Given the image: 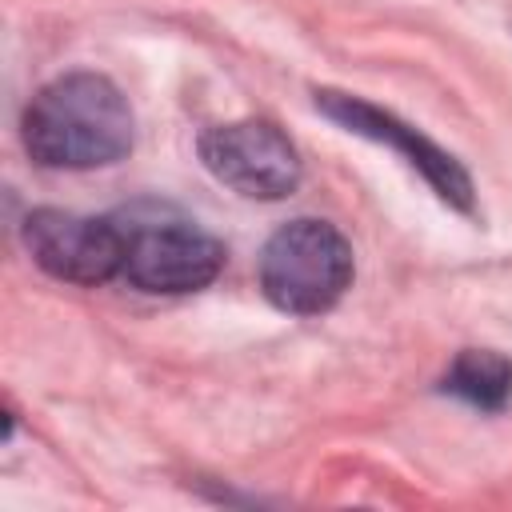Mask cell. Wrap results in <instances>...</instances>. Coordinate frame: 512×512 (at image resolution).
Here are the masks:
<instances>
[{
	"label": "cell",
	"mask_w": 512,
	"mask_h": 512,
	"mask_svg": "<svg viewBox=\"0 0 512 512\" xmlns=\"http://www.w3.org/2000/svg\"><path fill=\"white\" fill-rule=\"evenodd\" d=\"M24 148L44 168H104L132 148V108L100 72H68L24 108Z\"/></svg>",
	"instance_id": "obj_1"
},
{
	"label": "cell",
	"mask_w": 512,
	"mask_h": 512,
	"mask_svg": "<svg viewBox=\"0 0 512 512\" xmlns=\"http://www.w3.org/2000/svg\"><path fill=\"white\" fill-rule=\"evenodd\" d=\"M116 224L124 240L120 276L140 292H196L224 268V244L168 204H132Z\"/></svg>",
	"instance_id": "obj_2"
},
{
	"label": "cell",
	"mask_w": 512,
	"mask_h": 512,
	"mask_svg": "<svg viewBox=\"0 0 512 512\" xmlns=\"http://www.w3.org/2000/svg\"><path fill=\"white\" fill-rule=\"evenodd\" d=\"M352 244L324 220L284 224L260 256V288L288 316L328 312L352 284Z\"/></svg>",
	"instance_id": "obj_3"
},
{
	"label": "cell",
	"mask_w": 512,
	"mask_h": 512,
	"mask_svg": "<svg viewBox=\"0 0 512 512\" xmlns=\"http://www.w3.org/2000/svg\"><path fill=\"white\" fill-rule=\"evenodd\" d=\"M204 168L248 200H284L300 184L292 140L268 120H232L200 136Z\"/></svg>",
	"instance_id": "obj_4"
},
{
	"label": "cell",
	"mask_w": 512,
	"mask_h": 512,
	"mask_svg": "<svg viewBox=\"0 0 512 512\" xmlns=\"http://www.w3.org/2000/svg\"><path fill=\"white\" fill-rule=\"evenodd\" d=\"M24 248L48 276L84 288L120 276L124 260L116 216H80L64 208H36L24 220Z\"/></svg>",
	"instance_id": "obj_5"
},
{
	"label": "cell",
	"mask_w": 512,
	"mask_h": 512,
	"mask_svg": "<svg viewBox=\"0 0 512 512\" xmlns=\"http://www.w3.org/2000/svg\"><path fill=\"white\" fill-rule=\"evenodd\" d=\"M316 108H320L328 120H336L340 128H348V132H356V136H364V140L388 144L392 152H400V160H404L408 168H416V172L432 184V192H436L444 204H452L456 212H472V180H468V172L460 168V160H456L452 152H444V148H440L436 140H428L420 128L404 124L400 116H392V112H384V108H376V104H368V100H360V96L332 92V88L316 92Z\"/></svg>",
	"instance_id": "obj_6"
},
{
	"label": "cell",
	"mask_w": 512,
	"mask_h": 512,
	"mask_svg": "<svg viewBox=\"0 0 512 512\" xmlns=\"http://www.w3.org/2000/svg\"><path fill=\"white\" fill-rule=\"evenodd\" d=\"M444 392L480 412H500L512 400V360L492 348H464L444 376Z\"/></svg>",
	"instance_id": "obj_7"
}]
</instances>
